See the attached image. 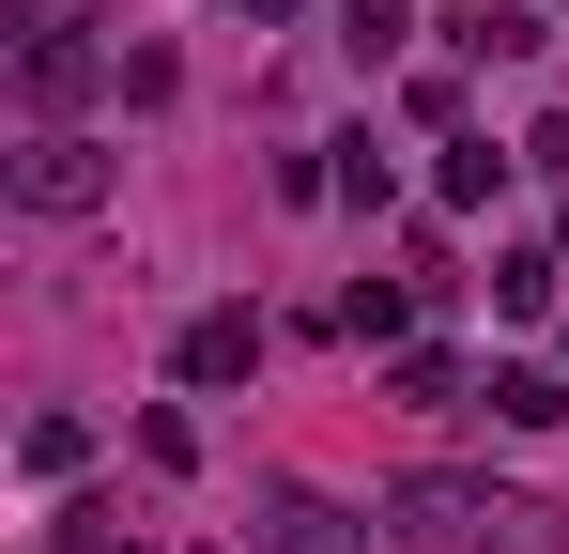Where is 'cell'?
Here are the masks:
<instances>
[{"label": "cell", "instance_id": "7a4b0ae2", "mask_svg": "<svg viewBox=\"0 0 569 554\" xmlns=\"http://www.w3.org/2000/svg\"><path fill=\"white\" fill-rule=\"evenodd\" d=\"M0 185H16L31 216H93V200H108V155L78 139V123H31V139L0 155Z\"/></svg>", "mask_w": 569, "mask_h": 554}, {"label": "cell", "instance_id": "9c48e42d", "mask_svg": "<svg viewBox=\"0 0 569 554\" xmlns=\"http://www.w3.org/2000/svg\"><path fill=\"white\" fill-rule=\"evenodd\" d=\"M400 31H416V16H400V0H339V47H355V62H385V47H400Z\"/></svg>", "mask_w": 569, "mask_h": 554}, {"label": "cell", "instance_id": "3957f363", "mask_svg": "<svg viewBox=\"0 0 569 554\" xmlns=\"http://www.w3.org/2000/svg\"><path fill=\"white\" fill-rule=\"evenodd\" d=\"M262 369V308H200L186 324V385H247Z\"/></svg>", "mask_w": 569, "mask_h": 554}, {"label": "cell", "instance_id": "ba28073f", "mask_svg": "<svg viewBox=\"0 0 569 554\" xmlns=\"http://www.w3.org/2000/svg\"><path fill=\"white\" fill-rule=\"evenodd\" d=\"M0 16H16V47H78L93 31V0H0Z\"/></svg>", "mask_w": 569, "mask_h": 554}, {"label": "cell", "instance_id": "52a82bcc", "mask_svg": "<svg viewBox=\"0 0 569 554\" xmlns=\"http://www.w3.org/2000/svg\"><path fill=\"white\" fill-rule=\"evenodd\" d=\"M16 62H31V108H78L93 92V47H16Z\"/></svg>", "mask_w": 569, "mask_h": 554}, {"label": "cell", "instance_id": "6da1fadb", "mask_svg": "<svg viewBox=\"0 0 569 554\" xmlns=\"http://www.w3.org/2000/svg\"><path fill=\"white\" fill-rule=\"evenodd\" d=\"M385 524L431 554H569V524L539 508V493H492V477H400L385 493Z\"/></svg>", "mask_w": 569, "mask_h": 554}, {"label": "cell", "instance_id": "8992f818", "mask_svg": "<svg viewBox=\"0 0 569 554\" xmlns=\"http://www.w3.org/2000/svg\"><path fill=\"white\" fill-rule=\"evenodd\" d=\"M262 554H339V508H308V493H278V508H262Z\"/></svg>", "mask_w": 569, "mask_h": 554}, {"label": "cell", "instance_id": "5b68a950", "mask_svg": "<svg viewBox=\"0 0 569 554\" xmlns=\"http://www.w3.org/2000/svg\"><path fill=\"white\" fill-rule=\"evenodd\" d=\"M492 416H508V432H555L569 385H555V369H492Z\"/></svg>", "mask_w": 569, "mask_h": 554}, {"label": "cell", "instance_id": "277c9868", "mask_svg": "<svg viewBox=\"0 0 569 554\" xmlns=\"http://www.w3.org/2000/svg\"><path fill=\"white\" fill-rule=\"evenodd\" d=\"M447 47H462V62H523V47H539V16H523V0H462V16H447Z\"/></svg>", "mask_w": 569, "mask_h": 554}, {"label": "cell", "instance_id": "30bf717a", "mask_svg": "<svg viewBox=\"0 0 569 554\" xmlns=\"http://www.w3.org/2000/svg\"><path fill=\"white\" fill-rule=\"evenodd\" d=\"M508 170H523V155H492V139H447V200H492Z\"/></svg>", "mask_w": 569, "mask_h": 554}]
</instances>
